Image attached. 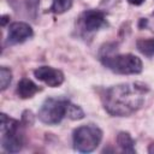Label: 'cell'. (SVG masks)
Returning a JSON list of instances; mask_svg holds the SVG:
<instances>
[{
	"mask_svg": "<svg viewBox=\"0 0 154 154\" xmlns=\"http://www.w3.org/2000/svg\"><path fill=\"white\" fill-rule=\"evenodd\" d=\"M148 85L141 82L122 83L105 90L101 96L105 111L114 117H128L137 112L144 103Z\"/></svg>",
	"mask_w": 154,
	"mask_h": 154,
	"instance_id": "cell-1",
	"label": "cell"
},
{
	"mask_svg": "<svg viewBox=\"0 0 154 154\" xmlns=\"http://www.w3.org/2000/svg\"><path fill=\"white\" fill-rule=\"evenodd\" d=\"M99 58L103 66L120 75H137L142 71L143 67L142 61L138 57L131 53L114 54V49L108 48V45H106V48L102 47Z\"/></svg>",
	"mask_w": 154,
	"mask_h": 154,
	"instance_id": "cell-2",
	"label": "cell"
},
{
	"mask_svg": "<svg viewBox=\"0 0 154 154\" xmlns=\"http://www.w3.org/2000/svg\"><path fill=\"white\" fill-rule=\"evenodd\" d=\"M1 147L7 153H18L23 147L22 123L1 113Z\"/></svg>",
	"mask_w": 154,
	"mask_h": 154,
	"instance_id": "cell-3",
	"label": "cell"
},
{
	"mask_svg": "<svg viewBox=\"0 0 154 154\" xmlns=\"http://www.w3.org/2000/svg\"><path fill=\"white\" fill-rule=\"evenodd\" d=\"M73 148L81 153H90L96 149L102 140V131L93 124L82 125L73 131Z\"/></svg>",
	"mask_w": 154,
	"mask_h": 154,
	"instance_id": "cell-4",
	"label": "cell"
},
{
	"mask_svg": "<svg viewBox=\"0 0 154 154\" xmlns=\"http://www.w3.org/2000/svg\"><path fill=\"white\" fill-rule=\"evenodd\" d=\"M70 103L71 102L66 99L48 97L41 105L38 113H37V117L45 124L57 125L65 117H67Z\"/></svg>",
	"mask_w": 154,
	"mask_h": 154,
	"instance_id": "cell-5",
	"label": "cell"
},
{
	"mask_svg": "<svg viewBox=\"0 0 154 154\" xmlns=\"http://www.w3.org/2000/svg\"><path fill=\"white\" fill-rule=\"evenodd\" d=\"M78 24L84 31L93 32L106 25V16L100 10H87L81 13Z\"/></svg>",
	"mask_w": 154,
	"mask_h": 154,
	"instance_id": "cell-6",
	"label": "cell"
},
{
	"mask_svg": "<svg viewBox=\"0 0 154 154\" xmlns=\"http://www.w3.org/2000/svg\"><path fill=\"white\" fill-rule=\"evenodd\" d=\"M34 76L43 82L45 84H47L48 87L55 88L63 84L64 82V73L58 70L54 69L52 66H40L36 70H34Z\"/></svg>",
	"mask_w": 154,
	"mask_h": 154,
	"instance_id": "cell-7",
	"label": "cell"
},
{
	"mask_svg": "<svg viewBox=\"0 0 154 154\" xmlns=\"http://www.w3.org/2000/svg\"><path fill=\"white\" fill-rule=\"evenodd\" d=\"M34 35L32 28L25 22H14L8 26L7 43L8 45H18Z\"/></svg>",
	"mask_w": 154,
	"mask_h": 154,
	"instance_id": "cell-8",
	"label": "cell"
},
{
	"mask_svg": "<svg viewBox=\"0 0 154 154\" xmlns=\"http://www.w3.org/2000/svg\"><path fill=\"white\" fill-rule=\"evenodd\" d=\"M40 0H8V4L16 13L31 19L36 18V12Z\"/></svg>",
	"mask_w": 154,
	"mask_h": 154,
	"instance_id": "cell-9",
	"label": "cell"
},
{
	"mask_svg": "<svg viewBox=\"0 0 154 154\" xmlns=\"http://www.w3.org/2000/svg\"><path fill=\"white\" fill-rule=\"evenodd\" d=\"M41 89L29 78H22L17 84V95L20 99H30Z\"/></svg>",
	"mask_w": 154,
	"mask_h": 154,
	"instance_id": "cell-10",
	"label": "cell"
},
{
	"mask_svg": "<svg viewBox=\"0 0 154 154\" xmlns=\"http://www.w3.org/2000/svg\"><path fill=\"white\" fill-rule=\"evenodd\" d=\"M117 143L120 147L122 152L124 153H136L135 149V141L132 140V137L130 136L129 132L126 131H120L117 136Z\"/></svg>",
	"mask_w": 154,
	"mask_h": 154,
	"instance_id": "cell-11",
	"label": "cell"
},
{
	"mask_svg": "<svg viewBox=\"0 0 154 154\" xmlns=\"http://www.w3.org/2000/svg\"><path fill=\"white\" fill-rule=\"evenodd\" d=\"M137 49L146 57H154V37L152 38H140L136 41Z\"/></svg>",
	"mask_w": 154,
	"mask_h": 154,
	"instance_id": "cell-12",
	"label": "cell"
},
{
	"mask_svg": "<svg viewBox=\"0 0 154 154\" xmlns=\"http://www.w3.org/2000/svg\"><path fill=\"white\" fill-rule=\"evenodd\" d=\"M72 4L73 0H53L51 7L48 8V12H52L54 14H63L72 7Z\"/></svg>",
	"mask_w": 154,
	"mask_h": 154,
	"instance_id": "cell-13",
	"label": "cell"
},
{
	"mask_svg": "<svg viewBox=\"0 0 154 154\" xmlns=\"http://www.w3.org/2000/svg\"><path fill=\"white\" fill-rule=\"evenodd\" d=\"M12 81V72L8 67L1 66L0 67V82H1V90H5Z\"/></svg>",
	"mask_w": 154,
	"mask_h": 154,
	"instance_id": "cell-14",
	"label": "cell"
},
{
	"mask_svg": "<svg viewBox=\"0 0 154 154\" xmlns=\"http://www.w3.org/2000/svg\"><path fill=\"white\" fill-rule=\"evenodd\" d=\"M67 117L70 119H72V120H79V119H83L84 118V112H83V109L79 106L73 105V103H70Z\"/></svg>",
	"mask_w": 154,
	"mask_h": 154,
	"instance_id": "cell-15",
	"label": "cell"
},
{
	"mask_svg": "<svg viewBox=\"0 0 154 154\" xmlns=\"http://www.w3.org/2000/svg\"><path fill=\"white\" fill-rule=\"evenodd\" d=\"M140 29H150L154 32V12L148 18H141L138 22Z\"/></svg>",
	"mask_w": 154,
	"mask_h": 154,
	"instance_id": "cell-16",
	"label": "cell"
},
{
	"mask_svg": "<svg viewBox=\"0 0 154 154\" xmlns=\"http://www.w3.org/2000/svg\"><path fill=\"white\" fill-rule=\"evenodd\" d=\"M7 22H10V16H8V14L1 16V26H5Z\"/></svg>",
	"mask_w": 154,
	"mask_h": 154,
	"instance_id": "cell-17",
	"label": "cell"
},
{
	"mask_svg": "<svg viewBox=\"0 0 154 154\" xmlns=\"http://www.w3.org/2000/svg\"><path fill=\"white\" fill-rule=\"evenodd\" d=\"M128 2L131 5H135V6H140L144 2V0H128Z\"/></svg>",
	"mask_w": 154,
	"mask_h": 154,
	"instance_id": "cell-18",
	"label": "cell"
},
{
	"mask_svg": "<svg viewBox=\"0 0 154 154\" xmlns=\"http://www.w3.org/2000/svg\"><path fill=\"white\" fill-rule=\"evenodd\" d=\"M148 152H149V153H154V143H152V144L149 146V148H148Z\"/></svg>",
	"mask_w": 154,
	"mask_h": 154,
	"instance_id": "cell-19",
	"label": "cell"
}]
</instances>
